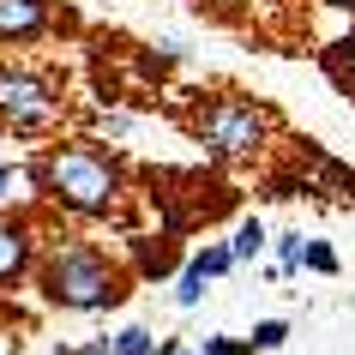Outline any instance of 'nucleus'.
<instances>
[{"label":"nucleus","instance_id":"obj_1","mask_svg":"<svg viewBox=\"0 0 355 355\" xmlns=\"http://www.w3.org/2000/svg\"><path fill=\"white\" fill-rule=\"evenodd\" d=\"M37 289L49 307H67V313H109L127 301V271L91 241H60L37 265Z\"/></svg>","mask_w":355,"mask_h":355},{"label":"nucleus","instance_id":"obj_2","mask_svg":"<svg viewBox=\"0 0 355 355\" xmlns=\"http://www.w3.org/2000/svg\"><path fill=\"white\" fill-rule=\"evenodd\" d=\"M31 181H37L42 199H55V205L78 211V217H109L121 205V168L103 157V150H85V145H67V150H49L31 163Z\"/></svg>","mask_w":355,"mask_h":355},{"label":"nucleus","instance_id":"obj_3","mask_svg":"<svg viewBox=\"0 0 355 355\" xmlns=\"http://www.w3.org/2000/svg\"><path fill=\"white\" fill-rule=\"evenodd\" d=\"M271 132V114L247 96H211L205 109L193 114V139L211 150V157H253Z\"/></svg>","mask_w":355,"mask_h":355},{"label":"nucleus","instance_id":"obj_4","mask_svg":"<svg viewBox=\"0 0 355 355\" xmlns=\"http://www.w3.org/2000/svg\"><path fill=\"white\" fill-rule=\"evenodd\" d=\"M60 114V85L31 67H0V127L12 132H42Z\"/></svg>","mask_w":355,"mask_h":355},{"label":"nucleus","instance_id":"obj_5","mask_svg":"<svg viewBox=\"0 0 355 355\" xmlns=\"http://www.w3.org/2000/svg\"><path fill=\"white\" fill-rule=\"evenodd\" d=\"M55 0H0V42H31L49 31Z\"/></svg>","mask_w":355,"mask_h":355},{"label":"nucleus","instance_id":"obj_6","mask_svg":"<svg viewBox=\"0 0 355 355\" xmlns=\"http://www.w3.org/2000/svg\"><path fill=\"white\" fill-rule=\"evenodd\" d=\"M31 271V229L0 217V283H19Z\"/></svg>","mask_w":355,"mask_h":355},{"label":"nucleus","instance_id":"obj_7","mask_svg":"<svg viewBox=\"0 0 355 355\" xmlns=\"http://www.w3.org/2000/svg\"><path fill=\"white\" fill-rule=\"evenodd\" d=\"M325 67H331V78H337V91H349V96H355V37L331 42V55H325Z\"/></svg>","mask_w":355,"mask_h":355},{"label":"nucleus","instance_id":"obj_8","mask_svg":"<svg viewBox=\"0 0 355 355\" xmlns=\"http://www.w3.org/2000/svg\"><path fill=\"white\" fill-rule=\"evenodd\" d=\"M150 349H157V337L145 325H127L121 337H109V355H150Z\"/></svg>","mask_w":355,"mask_h":355},{"label":"nucleus","instance_id":"obj_9","mask_svg":"<svg viewBox=\"0 0 355 355\" xmlns=\"http://www.w3.org/2000/svg\"><path fill=\"white\" fill-rule=\"evenodd\" d=\"M283 343H289V325H283V319H265V325H253V337H247V349H253V355L283 349Z\"/></svg>","mask_w":355,"mask_h":355},{"label":"nucleus","instance_id":"obj_10","mask_svg":"<svg viewBox=\"0 0 355 355\" xmlns=\"http://www.w3.org/2000/svg\"><path fill=\"white\" fill-rule=\"evenodd\" d=\"M229 265H235V253H229V247H205V253L193 259V271H199V277H223Z\"/></svg>","mask_w":355,"mask_h":355},{"label":"nucleus","instance_id":"obj_11","mask_svg":"<svg viewBox=\"0 0 355 355\" xmlns=\"http://www.w3.org/2000/svg\"><path fill=\"white\" fill-rule=\"evenodd\" d=\"M199 301H205V277H199V271H181V283H175V307H199Z\"/></svg>","mask_w":355,"mask_h":355},{"label":"nucleus","instance_id":"obj_12","mask_svg":"<svg viewBox=\"0 0 355 355\" xmlns=\"http://www.w3.org/2000/svg\"><path fill=\"white\" fill-rule=\"evenodd\" d=\"M259 247H265V229H259V217H247V223H241V235H235V247H229V253H235V259H253Z\"/></svg>","mask_w":355,"mask_h":355},{"label":"nucleus","instance_id":"obj_13","mask_svg":"<svg viewBox=\"0 0 355 355\" xmlns=\"http://www.w3.org/2000/svg\"><path fill=\"white\" fill-rule=\"evenodd\" d=\"M301 229H289V235H277V271H301Z\"/></svg>","mask_w":355,"mask_h":355},{"label":"nucleus","instance_id":"obj_14","mask_svg":"<svg viewBox=\"0 0 355 355\" xmlns=\"http://www.w3.org/2000/svg\"><path fill=\"white\" fill-rule=\"evenodd\" d=\"M301 265H313L319 277H331V271H337V253L325 241H307V247H301Z\"/></svg>","mask_w":355,"mask_h":355},{"label":"nucleus","instance_id":"obj_15","mask_svg":"<svg viewBox=\"0 0 355 355\" xmlns=\"http://www.w3.org/2000/svg\"><path fill=\"white\" fill-rule=\"evenodd\" d=\"M205 355H253L247 349V337L235 343V337H205Z\"/></svg>","mask_w":355,"mask_h":355},{"label":"nucleus","instance_id":"obj_16","mask_svg":"<svg viewBox=\"0 0 355 355\" xmlns=\"http://www.w3.org/2000/svg\"><path fill=\"white\" fill-rule=\"evenodd\" d=\"M150 355H187V343H157Z\"/></svg>","mask_w":355,"mask_h":355},{"label":"nucleus","instance_id":"obj_17","mask_svg":"<svg viewBox=\"0 0 355 355\" xmlns=\"http://www.w3.org/2000/svg\"><path fill=\"white\" fill-rule=\"evenodd\" d=\"M12 181H19V175H12V168H0V199L12 193Z\"/></svg>","mask_w":355,"mask_h":355},{"label":"nucleus","instance_id":"obj_18","mask_svg":"<svg viewBox=\"0 0 355 355\" xmlns=\"http://www.w3.org/2000/svg\"><path fill=\"white\" fill-rule=\"evenodd\" d=\"M78 355H109V337H103V343H91V349H78Z\"/></svg>","mask_w":355,"mask_h":355},{"label":"nucleus","instance_id":"obj_19","mask_svg":"<svg viewBox=\"0 0 355 355\" xmlns=\"http://www.w3.org/2000/svg\"><path fill=\"white\" fill-rule=\"evenodd\" d=\"M211 6H217V12H235V6H241V0H211Z\"/></svg>","mask_w":355,"mask_h":355},{"label":"nucleus","instance_id":"obj_20","mask_svg":"<svg viewBox=\"0 0 355 355\" xmlns=\"http://www.w3.org/2000/svg\"><path fill=\"white\" fill-rule=\"evenodd\" d=\"M325 6H343V12H355V0H325Z\"/></svg>","mask_w":355,"mask_h":355}]
</instances>
